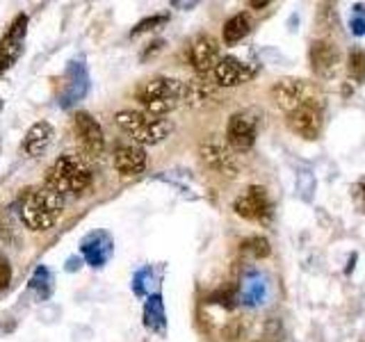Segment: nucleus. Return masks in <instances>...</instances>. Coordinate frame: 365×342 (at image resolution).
Segmentation results:
<instances>
[{
  "mask_svg": "<svg viewBox=\"0 0 365 342\" xmlns=\"http://www.w3.org/2000/svg\"><path fill=\"white\" fill-rule=\"evenodd\" d=\"M64 201L66 197L62 192H57L51 185H43L39 190L30 192L21 203V222L26 224V228L30 231H51V228L57 224V219L62 217L64 210Z\"/></svg>",
  "mask_w": 365,
  "mask_h": 342,
  "instance_id": "1",
  "label": "nucleus"
},
{
  "mask_svg": "<svg viewBox=\"0 0 365 342\" xmlns=\"http://www.w3.org/2000/svg\"><path fill=\"white\" fill-rule=\"evenodd\" d=\"M91 182H94V171L83 155H60L46 171V185L62 192L64 197H68V194L78 197V194L91 187Z\"/></svg>",
  "mask_w": 365,
  "mask_h": 342,
  "instance_id": "2",
  "label": "nucleus"
},
{
  "mask_svg": "<svg viewBox=\"0 0 365 342\" xmlns=\"http://www.w3.org/2000/svg\"><path fill=\"white\" fill-rule=\"evenodd\" d=\"M114 121H117L119 128L130 137L137 146H153L167 140L169 133L174 130L167 119H160L148 114L144 110H121L114 114Z\"/></svg>",
  "mask_w": 365,
  "mask_h": 342,
  "instance_id": "3",
  "label": "nucleus"
},
{
  "mask_svg": "<svg viewBox=\"0 0 365 342\" xmlns=\"http://www.w3.org/2000/svg\"><path fill=\"white\" fill-rule=\"evenodd\" d=\"M269 98L277 108L283 112H294L306 105H319V91L313 83L302 78H281L272 85L269 89Z\"/></svg>",
  "mask_w": 365,
  "mask_h": 342,
  "instance_id": "4",
  "label": "nucleus"
},
{
  "mask_svg": "<svg viewBox=\"0 0 365 342\" xmlns=\"http://www.w3.org/2000/svg\"><path fill=\"white\" fill-rule=\"evenodd\" d=\"M182 87H185V80L158 76V78L146 80V83H142L140 87H137L135 98L140 100V105L144 110L148 105H155V103H176V105H180Z\"/></svg>",
  "mask_w": 365,
  "mask_h": 342,
  "instance_id": "5",
  "label": "nucleus"
},
{
  "mask_svg": "<svg viewBox=\"0 0 365 342\" xmlns=\"http://www.w3.org/2000/svg\"><path fill=\"white\" fill-rule=\"evenodd\" d=\"M201 165L210 169L212 174L224 176V178H235L240 174V160L235 151L222 140H208L199 148Z\"/></svg>",
  "mask_w": 365,
  "mask_h": 342,
  "instance_id": "6",
  "label": "nucleus"
},
{
  "mask_svg": "<svg viewBox=\"0 0 365 342\" xmlns=\"http://www.w3.org/2000/svg\"><path fill=\"white\" fill-rule=\"evenodd\" d=\"M73 130L78 137V144L87 157L98 160V157L106 155V135H103L101 123L91 117L89 112H76Z\"/></svg>",
  "mask_w": 365,
  "mask_h": 342,
  "instance_id": "7",
  "label": "nucleus"
},
{
  "mask_svg": "<svg viewBox=\"0 0 365 342\" xmlns=\"http://www.w3.org/2000/svg\"><path fill=\"white\" fill-rule=\"evenodd\" d=\"M233 210L237 217H242L247 222L265 224L272 219V203L267 197V190L260 185H251L245 194L233 201Z\"/></svg>",
  "mask_w": 365,
  "mask_h": 342,
  "instance_id": "8",
  "label": "nucleus"
},
{
  "mask_svg": "<svg viewBox=\"0 0 365 342\" xmlns=\"http://www.w3.org/2000/svg\"><path fill=\"white\" fill-rule=\"evenodd\" d=\"M222 60V48L212 34H199L187 48V62L199 76L212 73Z\"/></svg>",
  "mask_w": 365,
  "mask_h": 342,
  "instance_id": "9",
  "label": "nucleus"
},
{
  "mask_svg": "<svg viewBox=\"0 0 365 342\" xmlns=\"http://www.w3.org/2000/svg\"><path fill=\"white\" fill-rule=\"evenodd\" d=\"M258 119L251 112H235L226 125V144L237 153L249 151L256 144Z\"/></svg>",
  "mask_w": 365,
  "mask_h": 342,
  "instance_id": "10",
  "label": "nucleus"
},
{
  "mask_svg": "<svg viewBox=\"0 0 365 342\" xmlns=\"http://www.w3.org/2000/svg\"><path fill=\"white\" fill-rule=\"evenodd\" d=\"M26 34H28V16L21 14L11 21L5 37L0 39V73L9 71V68L14 66V62L21 57L23 43H26Z\"/></svg>",
  "mask_w": 365,
  "mask_h": 342,
  "instance_id": "11",
  "label": "nucleus"
},
{
  "mask_svg": "<svg viewBox=\"0 0 365 342\" xmlns=\"http://www.w3.org/2000/svg\"><path fill=\"white\" fill-rule=\"evenodd\" d=\"M254 66L237 60V57H222L220 64L212 71V78L217 87H237V85H245L249 83L251 78H254Z\"/></svg>",
  "mask_w": 365,
  "mask_h": 342,
  "instance_id": "12",
  "label": "nucleus"
},
{
  "mask_svg": "<svg viewBox=\"0 0 365 342\" xmlns=\"http://www.w3.org/2000/svg\"><path fill=\"white\" fill-rule=\"evenodd\" d=\"M288 128L306 142H313L322 130V112L319 105H306L288 114Z\"/></svg>",
  "mask_w": 365,
  "mask_h": 342,
  "instance_id": "13",
  "label": "nucleus"
},
{
  "mask_svg": "<svg viewBox=\"0 0 365 342\" xmlns=\"http://www.w3.org/2000/svg\"><path fill=\"white\" fill-rule=\"evenodd\" d=\"M220 98V87L208 76H197L185 80V87H182V103L190 108H203L208 103H215Z\"/></svg>",
  "mask_w": 365,
  "mask_h": 342,
  "instance_id": "14",
  "label": "nucleus"
},
{
  "mask_svg": "<svg viewBox=\"0 0 365 342\" xmlns=\"http://www.w3.org/2000/svg\"><path fill=\"white\" fill-rule=\"evenodd\" d=\"M146 165H148L146 151L137 144H123L114 151V169H117L119 174L125 178L144 174Z\"/></svg>",
  "mask_w": 365,
  "mask_h": 342,
  "instance_id": "15",
  "label": "nucleus"
},
{
  "mask_svg": "<svg viewBox=\"0 0 365 342\" xmlns=\"http://www.w3.org/2000/svg\"><path fill=\"white\" fill-rule=\"evenodd\" d=\"M340 64V53L338 46L334 41L317 39L311 46V66L317 76L329 78L331 73H336V68Z\"/></svg>",
  "mask_w": 365,
  "mask_h": 342,
  "instance_id": "16",
  "label": "nucleus"
},
{
  "mask_svg": "<svg viewBox=\"0 0 365 342\" xmlns=\"http://www.w3.org/2000/svg\"><path fill=\"white\" fill-rule=\"evenodd\" d=\"M55 137V130L48 121H37L32 123L26 137H23V153L30 155V157H39L48 151V146Z\"/></svg>",
  "mask_w": 365,
  "mask_h": 342,
  "instance_id": "17",
  "label": "nucleus"
},
{
  "mask_svg": "<svg viewBox=\"0 0 365 342\" xmlns=\"http://www.w3.org/2000/svg\"><path fill=\"white\" fill-rule=\"evenodd\" d=\"M83 254L94 267H101L112 254V239L106 233H94L83 242Z\"/></svg>",
  "mask_w": 365,
  "mask_h": 342,
  "instance_id": "18",
  "label": "nucleus"
},
{
  "mask_svg": "<svg viewBox=\"0 0 365 342\" xmlns=\"http://www.w3.org/2000/svg\"><path fill=\"white\" fill-rule=\"evenodd\" d=\"M249 30H251V19L247 14H235L224 23V30H222L224 41L228 46H233L237 41H242L249 34Z\"/></svg>",
  "mask_w": 365,
  "mask_h": 342,
  "instance_id": "19",
  "label": "nucleus"
},
{
  "mask_svg": "<svg viewBox=\"0 0 365 342\" xmlns=\"http://www.w3.org/2000/svg\"><path fill=\"white\" fill-rule=\"evenodd\" d=\"M144 319H146L148 328H153V331L165 328V308H163V301H160V296L148 299L146 311H144Z\"/></svg>",
  "mask_w": 365,
  "mask_h": 342,
  "instance_id": "20",
  "label": "nucleus"
},
{
  "mask_svg": "<svg viewBox=\"0 0 365 342\" xmlns=\"http://www.w3.org/2000/svg\"><path fill=\"white\" fill-rule=\"evenodd\" d=\"M242 251L249 256H254V258H267L269 256V242H267V237H262V235H254V237H249L242 242Z\"/></svg>",
  "mask_w": 365,
  "mask_h": 342,
  "instance_id": "21",
  "label": "nucleus"
},
{
  "mask_svg": "<svg viewBox=\"0 0 365 342\" xmlns=\"http://www.w3.org/2000/svg\"><path fill=\"white\" fill-rule=\"evenodd\" d=\"M349 73L361 83L365 80V53L363 51H351L349 55Z\"/></svg>",
  "mask_w": 365,
  "mask_h": 342,
  "instance_id": "22",
  "label": "nucleus"
},
{
  "mask_svg": "<svg viewBox=\"0 0 365 342\" xmlns=\"http://www.w3.org/2000/svg\"><path fill=\"white\" fill-rule=\"evenodd\" d=\"M163 23H167V16H151V19H144V21H140L135 26V30H133V37H137V34H142V32H148V30H153L155 26H163Z\"/></svg>",
  "mask_w": 365,
  "mask_h": 342,
  "instance_id": "23",
  "label": "nucleus"
},
{
  "mask_svg": "<svg viewBox=\"0 0 365 342\" xmlns=\"http://www.w3.org/2000/svg\"><path fill=\"white\" fill-rule=\"evenodd\" d=\"M11 283V265L5 254H0V292L7 290Z\"/></svg>",
  "mask_w": 365,
  "mask_h": 342,
  "instance_id": "24",
  "label": "nucleus"
},
{
  "mask_svg": "<svg viewBox=\"0 0 365 342\" xmlns=\"http://www.w3.org/2000/svg\"><path fill=\"white\" fill-rule=\"evenodd\" d=\"M351 28H354V32H356V34H365V21L363 19H354Z\"/></svg>",
  "mask_w": 365,
  "mask_h": 342,
  "instance_id": "25",
  "label": "nucleus"
},
{
  "mask_svg": "<svg viewBox=\"0 0 365 342\" xmlns=\"http://www.w3.org/2000/svg\"><path fill=\"white\" fill-rule=\"evenodd\" d=\"M251 7H267L269 5V0H260V3H258V0H254V3H249Z\"/></svg>",
  "mask_w": 365,
  "mask_h": 342,
  "instance_id": "26",
  "label": "nucleus"
},
{
  "mask_svg": "<svg viewBox=\"0 0 365 342\" xmlns=\"http://www.w3.org/2000/svg\"><path fill=\"white\" fill-rule=\"evenodd\" d=\"M359 194H361V201H363V208H365V180L359 185Z\"/></svg>",
  "mask_w": 365,
  "mask_h": 342,
  "instance_id": "27",
  "label": "nucleus"
},
{
  "mask_svg": "<svg viewBox=\"0 0 365 342\" xmlns=\"http://www.w3.org/2000/svg\"><path fill=\"white\" fill-rule=\"evenodd\" d=\"M260 342H265V340H260Z\"/></svg>",
  "mask_w": 365,
  "mask_h": 342,
  "instance_id": "28",
  "label": "nucleus"
}]
</instances>
